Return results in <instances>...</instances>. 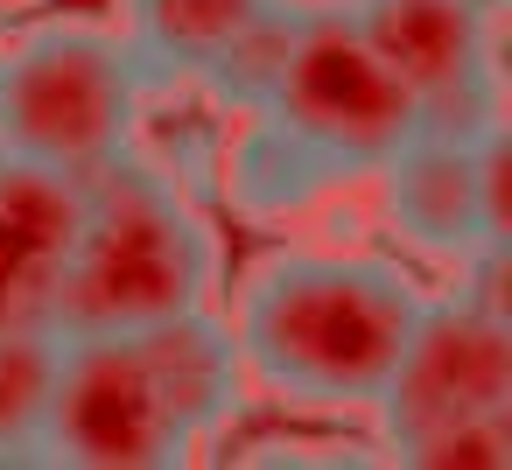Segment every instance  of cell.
Wrapping results in <instances>:
<instances>
[{"label":"cell","instance_id":"6","mask_svg":"<svg viewBox=\"0 0 512 470\" xmlns=\"http://www.w3.org/2000/svg\"><path fill=\"white\" fill-rule=\"evenodd\" d=\"M197 442L169 414L134 330H57V379L43 421V463L78 470H169Z\"/></svg>","mask_w":512,"mask_h":470},{"label":"cell","instance_id":"9","mask_svg":"<svg viewBox=\"0 0 512 470\" xmlns=\"http://www.w3.org/2000/svg\"><path fill=\"white\" fill-rule=\"evenodd\" d=\"M85 218V176L0 162V330H57L64 267Z\"/></svg>","mask_w":512,"mask_h":470},{"label":"cell","instance_id":"7","mask_svg":"<svg viewBox=\"0 0 512 470\" xmlns=\"http://www.w3.org/2000/svg\"><path fill=\"white\" fill-rule=\"evenodd\" d=\"M351 15L386 57V71L407 85L421 127L484 134L505 120L498 43H491L498 8H477V0H351Z\"/></svg>","mask_w":512,"mask_h":470},{"label":"cell","instance_id":"4","mask_svg":"<svg viewBox=\"0 0 512 470\" xmlns=\"http://www.w3.org/2000/svg\"><path fill=\"white\" fill-rule=\"evenodd\" d=\"M253 113H267L281 134H295L337 183L372 176L421 127L407 85L386 71V57L372 50V36L358 29L344 0H302L295 8L288 57Z\"/></svg>","mask_w":512,"mask_h":470},{"label":"cell","instance_id":"11","mask_svg":"<svg viewBox=\"0 0 512 470\" xmlns=\"http://www.w3.org/2000/svg\"><path fill=\"white\" fill-rule=\"evenodd\" d=\"M260 8L267 0H120V36L148 85H204Z\"/></svg>","mask_w":512,"mask_h":470},{"label":"cell","instance_id":"1","mask_svg":"<svg viewBox=\"0 0 512 470\" xmlns=\"http://www.w3.org/2000/svg\"><path fill=\"white\" fill-rule=\"evenodd\" d=\"M421 281L386 253L281 246L239 274L232 344L246 386L288 407H372L421 316Z\"/></svg>","mask_w":512,"mask_h":470},{"label":"cell","instance_id":"10","mask_svg":"<svg viewBox=\"0 0 512 470\" xmlns=\"http://www.w3.org/2000/svg\"><path fill=\"white\" fill-rule=\"evenodd\" d=\"M141 358L169 400V414L183 421V435L204 449L211 435L232 428V414L246 407V365H239V344H232V323L197 302V309H176L162 323H141Z\"/></svg>","mask_w":512,"mask_h":470},{"label":"cell","instance_id":"8","mask_svg":"<svg viewBox=\"0 0 512 470\" xmlns=\"http://www.w3.org/2000/svg\"><path fill=\"white\" fill-rule=\"evenodd\" d=\"M372 176L386 190L393 232L414 253L463 267L484 246H505V120L484 134L414 127Z\"/></svg>","mask_w":512,"mask_h":470},{"label":"cell","instance_id":"13","mask_svg":"<svg viewBox=\"0 0 512 470\" xmlns=\"http://www.w3.org/2000/svg\"><path fill=\"white\" fill-rule=\"evenodd\" d=\"M57 330H0V463H43Z\"/></svg>","mask_w":512,"mask_h":470},{"label":"cell","instance_id":"5","mask_svg":"<svg viewBox=\"0 0 512 470\" xmlns=\"http://www.w3.org/2000/svg\"><path fill=\"white\" fill-rule=\"evenodd\" d=\"M498 274H505V246H484L477 260H463V281L449 295L421 302L400 365L372 400L386 449L435 435L449 421L512 414V316Z\"/></svg>","mask_w":512,"mask_h":470},{"label":"cell","instance_id":"18","mask_svg":"<svg viewBox=\"0 0 512 470\" xmlns=\"http://www.w3.org/2000/svg\"><path fill=\"white\" fill-rule=\"evenodd\" d=\"M344 8H351V0H344Z\"/></svg>","mask_w":512,"mask_h":470},{"label":"cell","instance_id":"14","mask_svg":"<svg viewBox=\"0 0 512 470\" xmlns=\"http://www.w3.org/2000/svg\"><path fill=\"white\" fill-rule=\"evenodd\" d=\"M295 8H302V0H267V8L225 43V57L204 71V92L225 113H253L267 99V85H274V71L288 57V36H295Z\"/></svg>","mask_w":512,"mask_h":470},{"label":"cell","instance_id":"19","mask_svg":"<svg viewBox=\"0 0 512 470\" xmlns=\"http://www.w3.org/2000/svg\"><path fill=\"white\" fill-rule=\"evenodd\" d=\"M0 162H8V155H0Z\"/></svg>","mask_w":512,"mask_h":470},{"label":"cell","instance_id":"3","mask_svg":"<svg viewBox=\"0 0 512 470\" xmlns=\"http://www.w3.org/2000/svg\"><path fill=\"white\" fill-rule=\"evenodd\" d=\"M148 78L113 22H43L0 50V155L99 169L134 148Z\"/></svg>","mask_w":512,"mask_h":470},{"label":"cell","instance_id":"2","mask_svg":"<svg viewBox=\"0 0 512 470\" xmlns=\"http://www.w3.org/2000/svg\"><path fill=\"white\" fill-rule=\"evenodd\" d=\"M225 253L211 218L190 204V190L120 148L113 162L85 169V218L57 295V330H141L176 309H197L218 295Z\"/></svg>","mask_w":512,"mask_h":470},{"label":"cell","instance_id":"15","mask_svg":"<svg viewBox=\"0 0 512 470\" xmlns=\"http://www.w3.org/2000/svg\"><path fill=\"white\" fill-rule=\"evenodd\" d=\"M393 463H407V470H498V463H512V414L449 421L435 435H414L393 449Z\"/></svg>","mask_w":512,"mask_h":470},{"label":"cell","instance_id":"12","mask_svg":"<svg viewBox=\"0 0 512 470\" xmlns=\"http://www.w3.org/2000/svg\"><path fill=\"white\" fill-rule=\"evenodd\" d=\"M330 190H344L295 134H281L267 113H239L232 127V148H225V197L239 218L253 225H281V218H302L316 211Z\"/></svg>","mask_w":512,"mask_h":470},{"label":"cell","instance_id":"16","mask_svg":"<svg viewBox=\"0 0 512 470\" xmlns=\"http://www.w3.org/2000/svg\"><path fill=\"white\" fill-rule=\"evenodd\" d=\"M15 8H36V0H0V15H15Z\"/></svg>","mask_w":512,"mask_h":470},{"label":"cell","instance_id":"17","mask_svg":"<svg viewBox=\"0 0 512 470\" xmlns=\"http://www.w3.org/2000/svg\"><path fill=\"white\" fill-rule=\"evenodd\" d=\"M477 8H505V0H477Z\"/></svg>","mask_w":512,"mask_h":470}]
</instances>
